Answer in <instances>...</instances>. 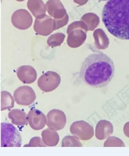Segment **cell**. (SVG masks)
<instances>
[{"mask_svg":"<svg viewBox=\"0 0 129 156\" xmlns=\"http://www.w3.org/2000/svg\"><path fill=\"white\" fill-rule=\"evenodd\" d=\"M115 74L113 60L101 52L93 53L82 63L80 77L87 86L94 88L106 87Z\"/></svg>","mask_w":129,"mask_h":156,"instance_id":"cell-1","label":"cell"},{"mask_svg":"<svg viewBox=\"0 0 129 156\" xmlns=\"http://www.w3.org/2000/svg\"><path fill=\"white\" fill-rule=\"evenodd\" d=\"M101 16L112 35L129 40V0H110L104 6Z\"/></svg>","mask_w":129,"mask_h":156,"instance_id":"cell-2","label":"cell"},{"mask_svg":"<svg viewBox=\"0 0 129 156\" xmlns=\"http://www.w3.org/2000/svg\"><path fill=\"white\" fill-rule=\"evenodd\" d=\"M22 145V136L13 124L1 123L2 147H19Z\"/></svg>","mask_w":129,"mask_h":156,"instance_id":"cell-3","label":"cell"},{"mask_svg":"<svg viewBox=\"0 0 129 156\" xmlns=\"http://www.w3.org/2000/svg\"><path fill=\"white\" fill-rule=\"evenodd\" d=\"M61 81L60 76L57 73L47 71L41 75L38 79V85L44 92H50L59 86Z\"/></svg>","mask_w":129,"mask_h":156,"instance_id":"cell-4","label":"cell"},{"mask_svg":"<svg viewBox=\"0 0 129 156\" xmlns=\"http://www.w3.org/2000/svg\"><path fill=\"white\" fill-rule=\"evenodd\" d=\"M11 22L15 28L20 30H26L32 25L33 18L26 10L18 9L12 15Z\"/></svg>","mask_w":129,"mask_h":156,"instance_id":"cell-5","label":"cell"},{"mask_svg":"<svg viewBox=\"0 0 129 156\" xmlns=\"http://www.w3.org/2000/svg\"><path fill=\"white\" fill-rule=\"evenodd\" d=\"M53 19L50 16L42 14L36 18L33 29L38 35L47 36L53 32Z\"/></svg>","mask_w":129,"mask_h":156,"instance_id":"cell-6","label":"cell"},{"mask_svg":"<svg viewBox=\"0 0 129 156\" xmlns=\"http://www.w3.org/2000/svg\"><path fill=\"white\" fill-rule=\"evenodd\" d=\"M13 97L17 103L20 105H30L35 101L36 94L29 86H22L14 92Z\"/></svg>","mask_w":129,"mask_h":156,"instance_id":"cell-7","label":"cell"},{"mask_svg":"<svg viewBox=\"0 0 129 156\" xmlns=\"http://www.w3.org/2000/svg\"><path fill=\"white\" fill-rule=\"evenodd\" d=\"M48 126L52 129L60 130L65 126L66 122V117L63 112L58 109H53L47 114Z\"/></svg>","mask_w":129,"mask_h":156,"instance_id":"cell-8","label":"cell"},{"mask_svg":"<svg viewBox=\"0 0 129 156\" xmlns=\"http://www.w3.org/2000/svg\"><path fill=\"white\" fill-rule=\"evenodd\" d=\"M48 13L53 19H62L67 14L60 0H48L46 3Z\"/></svg>","mask_w":129,"mask_h":156,"instance_id":"cell-9","label":"cell"},{"mask_svg":"<svg viewBox=\"0 0 129 156\" xmlns=\"http://www.w3.org/2000/svg\"><path fill=\"white\" fill-rule=\"evenodd\" d=\"M19 80L24 84H31L36 81L37 73L31 66L24 65L19 66L16 70Z\"/></svg>","mask_w":129,"mask_h":156,"instance_id":"cell-10","label":"cell"},{"mask_svg":"<svg viewBox=\"0 0 129 156\" xmlns=\"http://www.w3.org/2000/svg\"><path fill=\"white\" fill-rule=\"evenodd\" d=\"M87 38V33L83 29H74L68 34L67 43L69 47L77 48L85 43Z\"/></svg>","mask_w":129,"mask_h":156,"instance_id":"cell-11","label":"cell"},{"mask_svg":"<svg viewBox=\"0 0 129 156\" xmlns=\"http://www.w3.org/2000/svg\"><path fill=\"white\" fill-rule=\"evenodd\" d=\"M29 124L35 130H40L45 126L46 117L42 112L33 109L29 112L27 117Z\"/></svg>","mask_w":129,"mask_h":156,"instance_id":"cell-12","label":"cell"},{"mask_svg":"<svg viewBox=\"0 0 129 156\" xmlns=\"http://www.w3.org/2000/svg\"><path fill=\"white\" fill-rule=\"evenodd\" d=\"M94 46L99 50H106L108 48L110 41L102 29H97L94 31Z\"/></svg>","mask_w":129,"mask_h":156,"instance_id":"cell-13","label":"cell"},{"mask_svg":"<svg viewBox=\"0 0 129 156\" xmlns=\"http://www.w3.org/2000/svg\"><path fill=\"white\" fill-rule=\"evenodd\" d=\"M27 8L36 18L39 16L45 14L46 11H47L46 4L42 0H29Z\"/></svg>","mask_w":129,"mask_h":156,"instance_id":"cell-14","label":"cell"},{"mask_svg":"<svg viewBox=\"0 0 129 156\" xmlns=\"http://www.w3.org/2000/svg\"><path fill=\"white\" fill-rule=\"evenodd\" d=\"M81 20L87 24L88 31H94L100 23L99 16L94 13H87L81 17Z\"/></svg>","mask_w":129,"mask_h":156,"instance_id":"cell-15","label":"cell"},{"mask_svg":"<svg viewBox=\"0 0 129 156\" xmlns=\"http://www.w3.org/2000/svg\"><path fill=\"white\" fill-rule=\"evenodd\" d=\"M8 116L10 119L15 124H24L26 122V114L23 111L19 110V109H13L9 112Z\"/></svg>","mask_w":129,"mask_h":156,"instance_id":"cell-16","label":"cell"},{"mask_svg":"<svg viewBox=\"0 0 129 156\" xmlns=\"http://www.w3.org/2000/svg\"><path fill=\"white\" fill-rule=\"evenodd\" d=\"M65 35L63 33H55L52 34L47 39V45L51 48H56L60 46L63 43Z\"/></svg>","mask_w":129,"mask_h":156,"instance_id":"cell-17","label":"cell"},{"mask_svg":"<svg viewBox=\"0 0 129 156\" xmlns=\"http://www.w3.org/2000/svg\"><path fill=\"white\" fill-rule=\"evenodd\" d=\"M2 110L12 108L14 106V101L11 95L7 91H2Z\"/></svg>","mask_w":129,"mask_h":156,"instance_id":"cell-18","label":"cell"},{"mask_svg":"<svg viewBox=\"0 0 129 156\" xmlns=\"http://www.w3.org/2000/svg\"><path fill=\"white\" fill-rule=\"evenodd\" d=\"M83 29V30H84L86 33L87 32V31H88V28H87V24L85 23L83 21L81 20V21L74 22V23L70 24L67 27V34H70L72 31L74 30V29Z\"/></svg>","mask_w":129,"mask_h":156,"instance_id":"cell-19","label":"cell"},{"mask_svg":"<svg viewBox=\"0 0 129 156\" xmlns=\"http://www.w3.org/2000/svg\"><path fill=\"white\" fill-rule=\"evenodd\" d=\"M69 22V16L68 14H67L64 18L62 19H53V30L56 31L57 29L62 28L63 27L66 25Z\"/></svg>","mask_w":129,"mask_h":156,"instance_id":"cell-20","label":"cell"},{"mask_svg":"<svg viewBox=\"0 0 129 156\" xmlns=\"http://www.w3.org/2000/svg\"><path fill=\"white\" fill-rule=\"evenodd\" d=\"M74 2L79 6H83V5L86 4L88 2V0H74Z\"/></svg>","mask_w":129,"mask_h":156,"instance_id":"cell-21","label":"cell"},{"mask_svg":"<svg viewBox=\"0 0 129 156\" xmlns=\"http://www.w3.org/2000/svg\"><path fill=\"white\" fill-rule=\"evenodd\" d=\"M16 1H18V2H23V1H24V0H16Z\"/></svg>","mask_w":129,"mask_h":156,"instance_id":"cell-22","label":"cell"},{"mask_svg":"<svg viewBox=\"0 0 129 156\" xmlns=\"http://www.w3.org/2000/svg\"><path fill=\"white\" fill-rule=\"evenodd\" d=\"M99 1H110V0H99Z\"/></svg>","mask_w":129,"mask_h":156,"instance_id":"cell-23","label":"cell"}]
</instances>
